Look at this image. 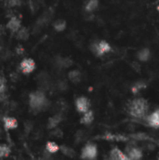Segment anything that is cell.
I'll list each match as a JSON object with an SVG mask.
<instances>
[{
  "label": "cell",
  "instance_id": "obj_1",
  "mask_svg": "<svg viewBox=\"0 0 159 160\" xmlns=\"http://www.w3.org/2000/svg\"><path fill=\"white\" fill-rule=\"evenodd\" d=\"M50 105L49 100L43 91L39 90L29 95V107L34 113L44 111Z\"/></svg>",
  "mask_w": 159,
  "mask_h": 160
},
{
  "label": "cell",
  "instance_id": "obj_2",
  "mask_svg": "<svg viewBox=\"0 0 159 160\" xmlns=\"http://www.w3.org/2000/svg\"><path fill=\"white\" fill-rule=\"evenodd\" d=\"M149 110V105L144 99H136L132 100L128 106V112L131 116L141 119L146 117Z\"/></svg>",
  "mask_w": 159,
  "mask_h": 160
},
{
  "label": "cell",
  "instance_id": "obj_3",
  "mask_svg": "<svg viewBox=\"0 0 159 160\" xmlns=\"http://www.w3.org/2000/svg\"><path fill=\"white\" fill-rule=\"evenodd\" d=\"M91 52L95 56H103L105 53H108L111 51V46L106 40L94 41L90 46Z\"/></svg>",
  "mask_w": 159,
  "mask_h": 160
},
{
  "label": "cell",
  "instance_id": "obj_4",
  "mask_svg": "<svg viewBox=\"0 0 159 160\" xmlns=\"http://www.w3.org/2000/svg\"><path fill=\"white\" fill-rule=\"evenodd\" d=\"M98 156V147L94 143H87L83 146L81 157L83 159H95Z\"/></svg>",
  "mask_w": 159,
  "mask_h": 160
},
{
  "label": "cell",
  "instance_id": "obj_5",
  "mask_svg": "<svg viewBox=\"0 0 159 160\" xmlns=\"http://www.w3.org/2000/svg\"><path fill=\"white\" fill-rule=\"evenodd\" d=\"M20 69L25 75L32 73L36 69V63L32 58H24L20 64Z\"/></svg>",
  "mask_w": 159,
  "mask_h": 160
},
{
  "label": "cell",
  "instance_id": "obj_6",
  "mask_svg": "<svg viewBox=\"0 0 159 160\" xmlns=\"http://www.w3.org/2000/svg\"><path fill=\"white\" fill-rule=\"evenodd\" d=\"M75 106H76V110L81 112V113H84L87 111L90 110L91 107V103L90 100L85 98V97H80L75 100Z\"/></svg>",
  "mask_w": 159,
  "mask_h": 160
},
{
  "label": "cell",
  "instance_id": "obj_7",
  "mask_svg": "<svg viewBox=\"0 0 159 160\" xmlns=\"http://www.w3.org/2000/svg\"><path fill=\"white\" fill-rule=\"evenodd\" d=\"M146 121L149 124V125H151L152 127L158 128L159 127V109L155 110L150 115L146 116Z\"/></svg>",
  "mask_w": 159,
  "mask_h": 160
},
{
  "label": "cell",
  "instance_id": "obj_8",
  "mask_svg": "<svg viewBox=\"0 0 159 160\" xmlns=\"http://www.w3.org/2000/svg\"><path fill=\"white\" fill-rule=\"evenodd\" d=\"M110 158L112 160H128V156L119 148L115 147L110 152Z\"/></svg>",
  "mask_w": 159,
  "mask_h": 160
},
{
  "label": "cell",
  "instance_id": "obj_9",
  "mask_svg": "<svg viewBox=\"0 0 159 160\" xmlns=\"http://www.w3.org/2000/svg\"><path fill=\"white\" fill-rule=\"evenodd\" d=\"M126 154L128 156V159L130 160H139L142 157V151L137 147H132V148H126Z\"/></svg>",
  "mask_w": 159,
  "mask_h": 160
},
{
  "label": "cell",
  "instance_id": "obj_10",
  "mask_svg": "<svg viewBox=\"0 0 159 160\" xmlns=\"http://www.w3.org/2000/svg\"><path fill=\"white\" fill-rule=\"evenodd\" d=\"M62 120H63V115L60 112L54 114L52 117H50L49 120H48V124H47L48 129H53V128H55V127L62 122Z\"/></svg>",
  "mask_w": 159,
  "mask_h": 160
},
{
  "label": "cell",
  "instance_id": "obj_11",
  "mask_svg": "<svg viewBox=\"0 0 159 160\" xmlns=\"http://www.w3.org/2000/svg\"><path fill=\"white\" fill-rule=\"evenodd\" d=\"M21 27H22L21 26V21L15 16L11 17L10 19V21L8 22V23H7V28L10 29L11 32H13V33H17L18 30Z\"/></svg>",
  "mask_w": 159,
  "mask_h": 160
},
{
  "label": "cell",
  "instance_id": "obj_12",
  "mask_svg": "<svg viewBox=\"0 0 159 160\" xmlns=\"http://www.w3.org/2000/svg\"><path fill=\"white\" fill-rule=\"evenodd\" d=\"M52 15H53V12H52V11H45V12L40 17V19L38 20L37 25L41 27V26H43V25H45V24H48V23L51 22V20H52Z\"/></svg>",
  "mask_w": 159,
  "mask_h": 160
},
{
  "label": "cell",
  "instance_id": "obj_13",
  "mask_svg": "<svg viewBox=\"0 0 159 160\" xmlns=\"http://www.w3.org/2000/svg\"><path fill=\"white\" fill-rule=\"evenodd\" d=\"M56 65L62 69H69L73 65V61L69 57H58L56 60Z\"/></svg>",
  "mask_w": 159,
  "mask_h": 160
},
{
  "label": "cell",
  "instance_id": "obj_14",
  "mask_svg": "<svg viewBox=\"0 0 159 160\" xmlns=\"http://www.w3.org/2000/svg\"><path fill=\"white\" fill-rule=\"evenodd\" d=\"M3 121H4V126H5V128H6L7 130L17 128V126H18V121H17L14 117L6 116V117H4Z\"/></svg>",
  "mask_w": 159,
  "mask_h": 160
},
{
  "label": "cell",
  "instance_id": "obj_15",
  "mask_svg": "<svg viewBox=\"0 0 159 160\" xmlns=\"http://www.w3.org/2000/svg\"><path fill=\"white\" fill-rule=\"evenodd\" d=\"M137 57L140 62H147L151 57V51L149 48H143L137 53Z\"/></svg>",
  "mask_w": 159,
  "mask_h": 160
},
{
  "label": "cell",
  "instance_id": "obj_16",
  "mask_svg": "<svg viewBox=\"0 0 159 160\" xmlns=\"http://www.w3.org/2000/svg\"><path fill=\"white\" fill-rule=\"evenodd\" d=\"M68 77L72 83H79L82 81V73L78 69L70 70L68 74Z\"/></svg>",
  "mask_w": 159,
  "mask_h": 160
},
{
  "label": "cell",
  "instance_id": "obj_17",
  "mask_svg": "<svg viewBox=\"0 0 159 160\" xmlns=\"http://www.w3.org/2000/svg\"><path fill=\"white\" fill-rule=\"evenodd\" d=\"M94 119V112H93V111L89 110V111H87L86 112L83 113V115L81 119V123L85 124V125H88V124H91L93 123Z\"/></svg>",
  "mask_w": 159,
  "mask_h": 160
},
{
  "label": "cell",
  "instance_id": "obj_18",
  "mask_svg": "<svg viewBox=\"0 0 159 160\" xmlns=\"http://www.w3.org/2000/svg\"><path fill=\"white\" fill-rule=\"evenodd\" d=\"M52 26H53V28H54L55 31L62 32V31H64V30L67 28V22L64 20V19H58V20H56L53 23Z\"/></svg>",
  "mask_w": 159,
  "mask_h": 160
},
{
  "label": "cell",
  "instance_id": "obj_19",
  "mask_svg": "<svg viewBox=\"0 0 159 160\" xmlns=\"http://www.w3.org/2000/svg\"><path fill=\"white\" fill-rule=\"evenodd\" d=\"M98 7V0H88L87 3L85 4L84 10L87 12H93Z\"/></svg>",
  "mask_w": 159,
  "mask_h": 160
},
{
  "label": "cell",
  "instance_id": "obj_20",
  "mask_svg": "<svg viewBox=\"0 0 159 160\" xmlns=\"http://www.w3.org/2000/svg\"><path fill=\"white\" fill-rule=\"evenodd\" d=\"M29 38V31L26 27H21L17 32V39L21 40H26Z\"/></svg>",
  "mask_w": 159,
  "mask_h": 160
},
{
  "label": "cell",
  "instance_id": "obj_21",
  "mask_svg": "<svg viewBox=\"0 0 159 160\" xmlns=\"http://www.w3.org/2000/svg\"><path fill=\"white\" fill-rule=\"evenodd\" d=\"M45 149L48 152H50L51 154H55L58 151H60V146L54 141H48L46 143V148Z\"/></svg>",
  "mask_w": 159,
  "mask_h": 160
},
{
  "label": "cell",
  "instance_id": "obj_22",
  "mask_svg": "<svg viewBox=\"0 0 159 160\" xmlns=\"http://www.w3.org/2000/svg\"><path fill=\"white\" fill-rule=\"evenodd\" d=\"M60 151H61L64 154L67 155V156H69V157H75V156H76L75 151H74L72 148L68 147V146H66V145H62V146H60Z\"/></svg>",
  "mask_w": 159,
  "mask_h": 160
},
{
  "label": "cell",
  "instance_id": "obj_23",
  "mask_svg": "<svg viewBox=\"0 0 159 160\" xmlns=\"http://www.w3.org/2000/svg\"><path fill=\"white\" fill-rule=\"evenodd\" d=\"M145 87H146V83H145L144 82H142V81L137 82H135V83L132 85L131 91H132V93H133L134 95H136V94H139V92H140L141 89L145 88Z\"/></svg>",
  "mask_w": 159,
  "mask_h": 160
},
{
  "label": "cell",
  "instance_id": "obj_24",
  "mask_svg": "<svg viewBox=\"0 0 159 160\" xmlns=\"http://www.w3.org/2000/svg\"><path fill=\"white\" fill-rule=\"evenodd\" d=\"M11 150L7 144H0V157H7L10 155Z\"/></svg>",
  "mask_w": 159,
  "mask_h": 160
},
{
  "label": "cell",
  "instance_id": "obj_25",
  "mask_svg": "<svg viewBox=\"0 0 159 160\" xmlns=\"http://www.w3.org/2000/svg\"><path fill=\"white\" fill-rule=\"evenodd\" d=\"M6 90V80L3 77H0V94H4Z\"/></svg>",
  "mask_w": 159,
  "mask_h": 160
},
{
  "label": "cell",
  "instance_id": "obj_26",
  "mask_svg": "<svg viewBox=\"0 0 159 160\" xmlns=\"http://www.w3.org/2000/svg\"><path fill=\"white\" fill-rule=\"evenodd\" d=\"M8 4L10 7L20 6L22 4V0H8Z\"/></svg>",
  "mask_w": 159,
  "mask_h": 160
},
{
  "label": "cell",
  "instance_id": "obj_27",
  "mask_svg": "<svg viewBox=\"0 0 159 160\" xmlns=\"http://www.w3.org/2000/svg\"><path fill=\"white\" fill-rule=\"evenodd\" d=\"M57 87H58V89L61 90V91H65V90L68 89V84H67V82H65L62 81V82H58Z\"/></svg>",
  "mask_w": 159,
  "mask_h": 160
},
{
  "label": "cell",
  "instance_id": "obj_28",
  "mask_svg": "<svg viewBox=\"0 0 159 160\" xmlns=\"http://www.w3.org/2000/svg\"><path fill=\"white\" fill-rule=\"evenodd\" d=\"M52 135H53L56 138H61L63 136V132H62L61 129H58V128L57 129H54L53 128V131L52 132Z\"/></svg>",
  "mask_w": 159,
  "mask_h": 160
},
{
  "label": "cell",
  "instance_id": "obj_29",
  "mask_svg": "<svg viewBox=\"0 0 159 160\" xmlns=\"http://www.w3.org/2000/svg\"><path fill=\"white\" fill-rule=\"evenodd\" d=\"M132 67H133V69L135 70H137L138 72H140V65L138 62H133L132 63Z\"/></svg>",
  "mask_w": 159,
  "mask_h": 160
},
{
  "label": "cell",
  "instance_id": "obj_30",
  "mask_svg": "<svg viewBox=\"0 0 159 160\" xmlns=\"http://www.w3.org/2000/svg\"><path fill=\"white\" fill-rule=\"evenodd\" d=\"M16 53H17V54H23V53H24V49L22 47V46H18L17 48H16Z\"/></svg>",
  "mask_w": 159,
  "mask_h": 160
},
{
  "label": "cell",
  "instance_id": "obj_31",
  "mask_svg": "<svg viewBox=\"0 0 159 160\" xmlns=\"http://www.w3.org/2000/svg\"><path fill=\"white\" fill-rule=\"evenodd\" d=\"M157 11H158V12H159V6H157Z\"/></svg>",
  "mask_w": 159,
  "mask_h": 160
}]
</instances>
